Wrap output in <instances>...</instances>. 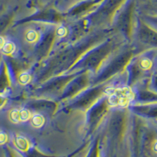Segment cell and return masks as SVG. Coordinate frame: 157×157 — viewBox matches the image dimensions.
<instances>
[{"label":"cell","instance_id":"obj_1","mask_svg":"<svg viewBox=\"0 0 157 157\" xmlns=\"http://www.w3.org/2000/svg\"><path fill=\"white\" fill-rule=\"evenodd\" d=\"M15 146L21 152H27L29 148V142L23 136H17L14 140Z\"/></svg>","mask_w":157,"mask_h":157},{"label":"cell","instance_id":"obj_2","mask_svg":"<svg viewBox=\"0 0 157 157\" xmlns=\"http://www.w3.org/2000/svg\"><path fill=\"white\" fill-rule=\"evenodd\" d=\"M1 50H2V52L4 54H6V55L12 54L15 50L14 43H13L12 42L5 43V44H4V46L2 47V48Z\"/></svg>","mask_w":157,"mask_h":157},{"label":"cell","instance_id":"obj_3","mask_svg":"<svg viewBox=\"0 0 157 157\" xmlns=\"http://www.w3.org/2000/svg\"><path fill=\"white\" fill-rule=\"evenodd\" d=\"M32 123L33 127H41L43 125V123H44V119H43V116L41 115H35L32 119Z\"/></svg>","mask_w":157,"mask_h":157},{"label":"cell","instance_id":"obj_4","mask_svg":"<svg viewBox=\"0 0 157 157\" xmlns=\"http://www.w3.org/2000/svg\"><path fill=\"white\" fill-rule=\"evenodd\" d=\"M10 119L11 122L14 123H17L21 122V120H20L19 110L14 109V110L11 111L10 113Z\"/></svg>","mask_w":157,"mask_h":157},{"label":"cell","instance_id":"obj_5","mask_svg":"<svg viewBox=\"0 0 157 157\" xmlns=\"http://www.w3.org/2000/svg\"><path fill=\"white\" fill-rule=\"evenodd\" d=\"M19 113H20V120H21V122L27 121L29 118H30V113H29L28 110L22 109V110L19 111Z\"/></svg>","mask_w":157,"mask_h":157},{"label":"cell","instance_id":"obj_6","mask_svg":"<svg viewBox=\"0 0 157 157\" xmlns=\"http://www.w3.org/2000/svg\"><path fill=\"white\" fill-rule=\"evenodd\" d=\"M37 32L34 30H31L26 35V39L29 42H35L37 39Z\"/></svg>","mask_w":157,"mask_h":157},{"label":"cell","instance_id":"obj_7","mask_svg":"<svg viewBox=\"0 0 157 157\" xmlns=\"http://www.w3.org/2000/svg\"><path fill=\"white\" fill-rule=\"evenodd\" d=\"M20 82L21 84H27L30 81V75L27 73H23L21 75L19 78Z\"/></svg>","mask_w":157,"mask_h":157},{"label":"cell","instance_id":"obj_8","mask_svg":"<svg viewBox=\"0 0 157 157\" xmlns=\"http://www.w3.org/2000/svg\"><path fill=\"white\" fill-rule=\"evenodd\" d=\"M8 141V136L5 132H0V145H5Z\"/></svg>","mask_w":157,"mask_h":157},{"label":"cell","instance_id":"obj_9","mask_svg":"<svg viewBox=\"0 0 157 157\" xmlns=\"http://www.w3.org/2000/svg\"><path fill=\"white\" fill-rule=\"evenodd\" d=\"M141 68H145V69L149 68L150 66H151V62H150V61L149 60H148V59H144V60L141 61Z\"/></svg>","mask_w":157,"mask_h":157},{"label":"cell","instance_id":"obj_10","mask_svg":"<svg viewBox=\"0 0 157 157\" xmlns=\"http://www.w3.org/2000/svg\"><path fill=\"white\" fill-rule=\"evenodd\" d=\"M66 33H67L66 29L64 27L58 28V29H57V36H60V37H63V36H64L65 35H66Z\"/></svg>","mask_w":157,"mask_h":157},{"label":"cell","instance_id":"obj_11","mask_svg":"<svg viewBox=\"0 0 157 157\" xmlns=\"http://www.w3.org/2000/svg\"><path fill=\"white\" fill-rule=\"evenodd\" d=\"M4 44H5V39H4L2 36H0V49L2 48Z\"/></svg>","mask_w":157,"mask_h":157},{"label":"cell","instance_id":"obj_12","mask_svg":"<svg viewBox=\"0 0 157 157\" xmlns=\"http://www.w3.org/2000/svg\"><path fill=\"white\" fill-rule=\"evenodd\" d=\"M152 149H153V151L155 152V153H157V141H155V142L153 144Z\"/></svg>","mask_w":157,"mask_h":157}]
</instances>
